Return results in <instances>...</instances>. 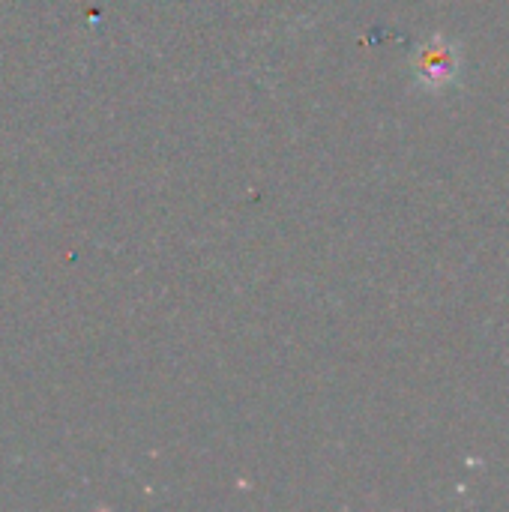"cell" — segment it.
<instances>
[{
  "label": "cell",
  "instance_id": "1",
  "mask_svg": "<svg viewBox=\"0 0 509 512\" xmlns=\"http://www.w3.org/2000/svg\"><path fill=\"white\" fill-rule=\"evenodd\" d=\"M453 66H456V57H453V51L444 42H435V45H429L420 54V72L426 78H435V81L450 78L453 75Z\"/></svg>",
  "mask_w": 509,
  "mask_h": 512
}]
</instances>
